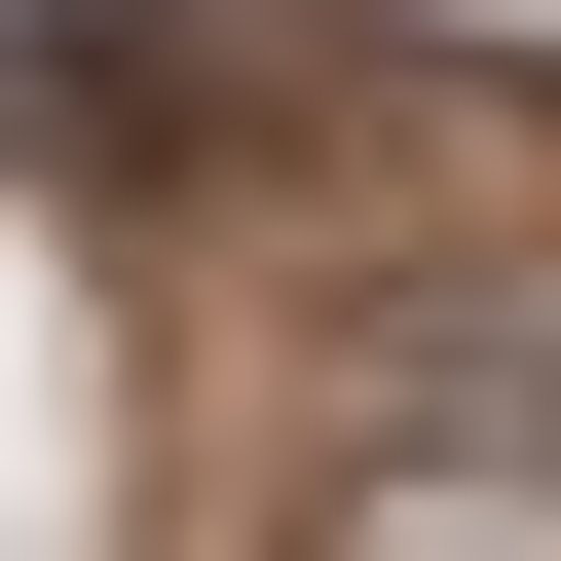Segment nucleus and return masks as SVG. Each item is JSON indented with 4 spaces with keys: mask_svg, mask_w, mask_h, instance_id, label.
Wrapping results in <instances>:
<instances>
[{
    "mask_svg": "<svg viewBox=\"0 0 561 561\" xmlns=\"http://www.w3.org/2000/svg\"><path fill=\"white\" fill-rule=\"evenodd\" d=\"M412 449H375V524H561V337H449V375H375Z\"/></svg>",
    "mask_w": 561,
    "mask_h": 561,
    "instance_id": "nucleus-1",
    "label": "nucleus"
}]
</instances>
